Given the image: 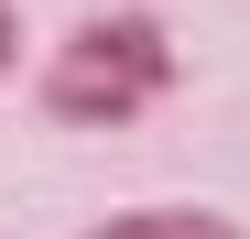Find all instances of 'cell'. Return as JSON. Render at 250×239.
<instances>
[{
	"instance_id": "cell-1",
	"label": "cell",
	"mask_w": 250,
	"mask_h": 239,
	"mask_svg": "<svg viewBox=\"0 0 250 239\" xmlns=\"http://www.w3.org/2000/svg\"><path fill=\"white\" fill-rule=\"evenodd\" d=\"M174 76H185V55H174V33H163V11L109 0V11H87L44 55L33 98H44L55 131H131V120H152L163 98H174Z\"/></svg>"
},
{
	"instance_id": "cell-2",
	"label": "cell",
	"mask_w": 250,
	"mask_h": 239,
	"mask_svg": "<svg viewBox=\"0 0 250 239\" xmlns=\"http://www.w3.org/2000/svg\"><path fill=\"white\" fill-rule=\"evenodd\" d=\"M76 239H250V228L218 218V207H120V218L76 228Z\"/></svg>"
},
{
	"instance_id": "cell-3",
	"label": "cell",
	"mask_w": 250,
	"mask_h": 239,
	"mask_svg": "<svg viewBox=\"0 0 250 239\" xmlns=\"http://www.w3.org/2000/svg\"><path fill=\"white\" fill-rule=\"evenodd\" d=\"M11 65H22V11L0 0V87H11Z\"/></svg>"
}]
</instances>
